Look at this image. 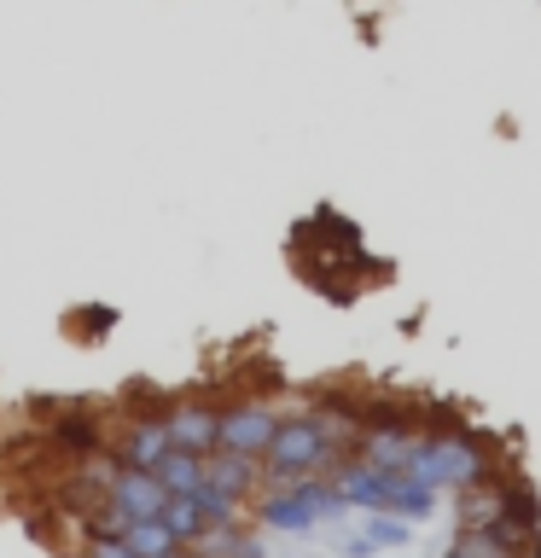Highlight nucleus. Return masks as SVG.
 I'll return each mask as SVG.
<instances>
[{
	"instance_id": "obj_1",
	"label": "nucleus",
	"mask_w": 541,
	"mask_h": 558,
	"mask_svg": "<svg viewBox=\"0 0 541 558\" xmlns=\"http://www.w3.org/2000/svg\"><path fill=\"white\" fill-rule=\"evenodd\" d=\"M279 413L268 396H239V401H221V453H244V460H262L279 430Z\"/></svg>"
},
{
	"instance_id": "obj_2",
	"label": "nucleus",
	"mask_w": 541,
	"mask_h": 558,
	"mask_svg": "<svg viewBox=\"0 0 541 558\" xmlns=\"http://www.w3.org/2000/svg\"><path fill=\"white\" fill-rule=\"evenodd\" d=\"M164 430H169V448L181 453H209L221 448V401H204V396H175L164 408Z\"/></svg>"
},
{
	"instance_id": "obj_3",
	"label": "nucleus",
	"mask_w": 541,
	"mask_h": 558,
	"mask_svg": "<svg viewBox=\"0 0 541 558\" xmlns=\"http://www.w3.org/2000/svg\"><path fill=\"white\" fill-rule=\"evenodd\" d=\"M117 460L122 465H140V471H157L164 465V453H169V430H164V408L157 413H134V418H122V430H117Z\"/></svg>"
},
{
	"instance_id": "obj_4",
	"label": "nucleus",
	"mask_w": 541,
	"mask_h": 558,
	"mask_svg": "<svg viewBox=\"0 0 541 558\" xmlns=\"http://www.w3.org/2000/svg\"><path fill=\"white\" fill-rule=\"evenodd\" d=\"M105 500L122 506L129 518H157L169 506L164 483H157V471H140V465H111V483H105Z\"/></svg>"
},
{
	"instance_id": "obj_5",
	"label": "nucleus",
	"mask_w": 541,
	"mask_h": 558,
	"mask_svg": "<svg viewBox=\"0 0 541 558\" xmlns=\"http://www.w3.org/2000/svg\"><path fill=\"white\" fill-rule=\"evenodd\" d=\"M204 483L216 488V495L227 500H239V506H251L262 495V460H244V453H209L204 460Z\"/></svg>"
},
{
	"instance_id": "obj_6",
	"label": "nucleus",
	"mask_w": 541,
	"mask_h": 558,
	"mask_svg": "<svg viewBox=\"0 0 541 558\" xmlns=\"http://www.w3.org/2000/svg\"><path fill=\"white\" fill-rule=\"evenodd\" d=\"M157 518L169 523V535L181 541V547H199V541L216 530V523H209V512L199 506V495H169V506H164Z\"/></svg>"
},
{
	"instance_id": "obj_7",
	"label": "nucleus",
	"mask_w": 541,
	"mask_h": 558,
	"mask_svg": "<svg viewBox=\"0 0 541 558\" xmlns=\"http://www.w3.org/2000/svg\"><path fill=\"white\" fill-rule=\"evenodd\" d=\"M157 483H164V495H199V488H204V460H199V453L169 448L164 465H157Z\"/></svg>"
},
{
	"instance_id": "obj_8",
	"label": "nucleus",
	"mask_w": 541,
	"mask_h": 558,
	"mask_svg": "<svg viewBox=\"0 0 541 558\" xmlns=\"http://www.w3.org/2000/svg\"><path fill=\"white\" fill-rule=\"evenodd\" d=\"M122 541L134 547V558H169L175 547H181V541L169 535V523H164V518H134L129 530H122Z\"/></svg>"
},
{
	"instance_id": "obj_9",
	"label": "nucleus",
	"mask_w": 541,
	"mask_h": 558,
	"mask_svg": "<svg viewBox=\"0 0 541 558\" xmlns=\"http://www.w3.org/2000/svg\"><path fill=\"white\" fill-rule=\"evenodd\" d=\"M99 436H105V418H87V413H70L52 425V442H64L70 453H94Z\"/></svg>"
},
{
	"instance_id": "obj_10",
	"label": "nucleus",
	"mask_w": 541,
	"mask_h": 558,
	"mask_svg": "<svg viewBox=\"0 0 541 558\" xmlns=\"http://www.w3.org/2000/svg\"><path fill=\"white\" fill-rule=\"evenodd\" d=\"M76 558H134V547H129L122 535L87 530V535H82V547H76Z\"/></svg>"
},
{
	"instance_id": "obj_11",
	"label": "nucleus",
	"mask_w": 541,
	"mask_h": 558,
	"mask_svg": "<svg viewBox=\"0 0 541 558\" xmlns=\"http://www.w3.org/2000/svg\"><path fill=\"white\" fill-rule=\"evenodd\" d=\"M169 558H204V553H199V547H175Z\"/></svg>"
}]
</instances>
